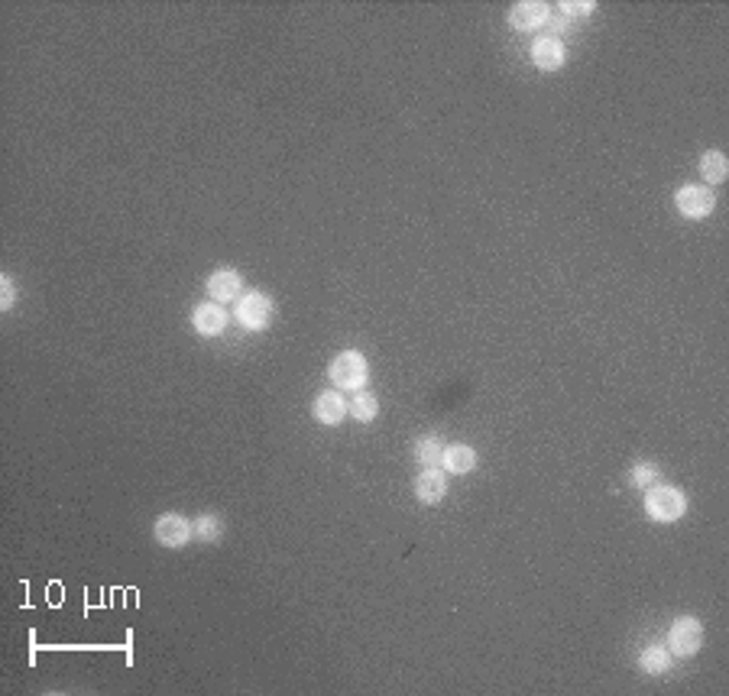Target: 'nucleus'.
Wrapping results in <instances>:
<instances>
[{"mask_svg": "<svg viewBox=\"0 0 729 696\" xmlns=\"http://www.w3.org/2000/svg\"><path fill=\"white\" fill-rule=\"evenodd\" d=\"M191 328L198 330L201 337H218L228 328V311L221 308L218 301H201L191 311Z\"/></svg>", "mask_w": 729, "mask_h": 696, "instance_id": "9", "label": "nucleus"}, {"mask_svg": "<svg viewBox=\"0 0 729 696\" xmlns=\"http://www.w3.org/2000/svg\"><path fill=\"white\" fill-rule=\"evenodd\" d=\"M703 645V625L694 615H678L668 629V651L671 658H691Z\"/></svg>", "mask_w": 729, "mask_h": 696, "instance_id": "3", "label": "nucleus"}, {"mask_svg": "<svg viewBox=\"0 0 729 696\" xmlns=\"http://www.w3.org/2000/svg\"><path fill=\"white\" fill-rule=\"evenodd\" d=\"M687 512V496H684L678 486H662L655 483L645 490V515L652 522H662V525H671Z\"/></svg>", "mask_w": 729, "mask_h": 696, "instance_id": "1", "label": "nucleus"}, {"mask_svg": "<svg viewBox=\"0 0 729 696\" xmlns=\"http://www.w3.org/2000/svg\"><path fill=\"white\" fill-rule=\"evenodd\" d=\"M344 418H347V398L341 396V389H328L314 398V421L331 428V424H341Z\"/></svg>", "mask_w": 729, "mask_h": 696, "instance_id": "11", "label": "nucleus"}, {"mask_svg": "<svg viewBox=\"0 0 729 696\" xmlns=\"http://www.w3.org/2000/svg\"><path fill=\"white\" fill-rule=\"evenodd\" d=\"M658 467L655 463H648V460H642V463H635L632 470H629V486H635V490H648V486H655L658 483Z\"/></svg>", "mask_w": 729, "mask_h": 696, "instance_id": "19", "label": "nucleus"}, {"mask_svg": "<svg viewBox=\"0 0 729 696\" xmlns=\"http://www.w3.org/2000/svg\"><path fill=\"white\" fill-rule=\"evenodd\" d=\"M593 7H597L593 0H578V4H574V0H564V4H561V10H564V17L568 19L587 17V13H593Z\"/></svg>", "mask_w": 729, "mask_h": 696, "instance_id": "20", "label": "nucleus"}, {"mask_svg": "<svg viewBox=\"0 0 729 696\" xmlns=\"http://www.w3.org/2000/svg\"><path fill=\"white\" fill-rule=\"evenodd\" d=\"M13 301H17V285H13L10 275H0V308L10 311L13 308Z\"/></svg>", "mask_w": 729, "mask_h": 696, "instance_id": "21", "label": "nucleus"}, {"mask_svg": "<svg viewBox=\"0 0 729 696\" xmlns=\"http://www.w3.org/2000/svg\"><path fill=\"white\" fill-rule=\"evenodd\" d=\"M671 651L662 648V645H648V648L639 654V668L645 670V674H652V677H658V674H664V670H671Z\"/></svg>", "mask_w": 729, "mask_h": 696, "instance_id": "15", "label": "nucleus"}, {"mask_svg": "<svg viewBox=\"0 0 729 696\" xmlns=\"http://www.w3.org/2000/svg\"><path fill=\"white\" fill-rule=\"evenodd\" d=\"M328 376H331V383L337 389H353V392H361L363 386L369 383V363L363 353H357V350H347V353H341V357L331 360V367H328Z\"/></svg>", "mask_w": 729, "mask_h": 696, "instance_id": "2", "label": "nucleus"}, {"mask_svg": "<svg viewBox=\"0 0 729 696\" xmlns=\"http://www.w3.org/2000/svg\"><path fill=\"white\" fill-rule=\"evenodd\" d=\"M240 285H244V279H240L237 269H218V273H211L208 279V295L218 301V305H224V301L237 298Z\"/></svg>", "mask_w": 729, "mask_h": 696, "instance_id": "12", "label": "nucleus"}, {"mask_svg": "<svg viewBox=\"0 0 729 696\" xmlns=\"http://www.w3.org/2000/svg\"><path fill=\"white\" fill-rule=\"evenodd\" d=\"M347 414H353V418H357L361 424H369L379 414L376 396H373V392H363V389H361V392H357V396L347 402Z\"/></svg>", "mask_w": 729, "mask_h": 696, "instance_id": "17", "label": "nucleus"}, {"mask_svg": "<svg viewBox=\"0 0 729 696\" xmlns=\"http://www.w3.org/2000/svg\"><path fill=\"white\" fill-rule=\"evenodd\" d=\"M152 537H156L162 547H182V545H189L191 537H195V528H191L189 518L179 515V512H166V515L156 518V525H152Z\"/></svg>", "mask_w": 729, "mask_h": 696, "instance_id": "5", "label": "nucleus"}, {"mask_svg": "<svg viewBox=\"0 0 729 696\" xmlns=\"http://www.w3.org/2000/svg\"><path fill=\"white\" fill-rule=\"evenodd\" d=\"M415 457H418V463H425V467H438L441 457H445V441H441L438 434H425V437H418L415 441Z\"/></svg>", "mask_w": 729, "mask_h": 696, "instance_id": "16", "label": "nucleus"}, {"mask_svg": "<svg viewBox=\"0 0 729 696\" xmlns=\"http://www.w3.org/2000/svg\"><path fill=\"white\" fill-rule=\"evenodd\" d=\"M674 205L687 220H703V217L713 214L717 207V195H713L707 185H684L678 195H674Z\"/></svg>", "mask_w": 729, "mask_h": 696, "instance_id": "4", "label": "nucleus"}, {"mask_svg": "<svg viewBox=\"0 0 729 696\" xmlns=\"http://www.w3.org/2000/svg\"><path fill=\"white\" fill-rule=\"evenodd\" d=\"M701 175H703V182H707V189L710 185H720V182H726V175H729V162H726V156H723L720 150H707L701 156Z\"/></svg>", "mask_w": 729, "mask_h": 696, "instance_id": "14", "label": "nucleus"}, {"mask_svg": "<svg viewBox=\"0 0 729 696\" xmlns=\"http://www.w3.org/2000/svg\"><path fill=\"white\" fill-rule=\"evenodd\" d=\"M564 58H568V49H564V43H561L558 36L541 33V36L531 43V62H535V68H541V72H558V68L564 66Z\"/></svg>", "mask_w": 729, "mask_h": 696, "instance_id": "8", "label": "nucleus"}, {"mask_svg": "<svg viewBox=\"0 0 729 696\" xmlns=\"http://www.w3.org/2000/svg\"><path fill=\"white\" fill-rule=\"evenodd\" d=\"M441 467H445V473H454V476L470 473L477 467V451L474 447H467V444H451V447H445Z\"/></svg>", "mask_w": 729, "mask_h": 696, "instance_id": "13", "label": "nucleus"}, {"mask_svg": "<svg viewBox=\"0 0 729 696\" xmlns=\"http://www.w3.org/2000/svg\"><path fill=\"white\" fill-rule=\"evenodd\" d=\"M447 496V476L438 467H425V473H418L415 480V499L422 506H438Z\"/></svg>", "mask_w": 729, "mask_h": 696, "instance_id": "10", "label": "nucleus"}, {"mask_svg": "<svg viewBox=\"0 0 729 696\" xmlns=\"http://www.w3.org/2000/svg\"><path fill=\"white\" fill-rule=\"evenodd\" d=\"M551 19V7L541 4V0H522L509 10V27L519 29V33H535V29L548 27Z\"/></svg>", "mask_w": 729, "mask_h": 696, "instance_id": "7", "label": "nucleus"}, {"mask_svg": "<svg viewBox=\"0 0 729 696\" xmlns=\"http://www.w3.org/2000/svg\"><path fill=\"white\" fill-rule=\"evenodd\" d=\"M191 528H195V537L205 541V545H214V541H221V535H224V522H221L218 515H211V512L195 518Z\"/></svg>", "mask_w": 729, "mask_h": 696, "instance_id": "18", "label": "nucleus"}, {"mask_svg": "<svg viewBox=\"0 0 729 696\" xmlns=\"http://www.w3.org/2000/svg\"><path fill=\"white\" fill-rule=\"evenodd\" d=\"M269 318H273V298H269V295L250 292L237 301V321L246 330L269 328Z\"/></svg>", "mask_w": 729, "mask_h": 696, "instance_id": "6", "label": "nucleus"}]
</instances>
